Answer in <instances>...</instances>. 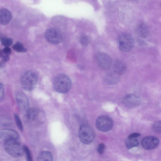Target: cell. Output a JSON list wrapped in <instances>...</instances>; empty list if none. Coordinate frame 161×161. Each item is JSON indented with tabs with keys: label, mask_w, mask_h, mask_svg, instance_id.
I'll return each instance as SVG.
<instances>
[{
	"label": "cell",
	"mask_w": 161,
	"mask_h": 161,
	"mask_svg": "<svg viewBox=\"0 0 161 161\" xmlns=\"http://www.w3.org/2000/svg\"><path fill=\"white\" fill-rule=\"evenodd\" d=\"M54 89L57 92L64 93L70 90L71 82L69 78L65 75L61 74L57 76L53 82Z\"/></svg>",
	"instance_id": "cell-1"
},
{
	"label": "cell",
	"mask_w": 161,
	"mask_h": 161,
	"mask_svg": "<svg viewBox=\"0 0 161 161\" xmlns=\"http://www.w3.org/2000/svg\"><path fill=\"white\" fill-rule=\"evenodd\" d=\"M5 150L12 157L18 158L21 157L24 152L23 147L18 139H11L4 141Z\"/></svg>",
	"instance_id": "cell-2"
},
{
	"label": "cell",
	"mask_w": 161,
	"mask_h": 161,
	"mask_svg": "<svg viewBox=\"0 0 161 161\" xmlns=\"http://www.w3.org/2000/svg\"><path fill=\"white\" fill-rule=\"evenodd\" d=\"M38 78L34 72L27 71L22 75L21 78V83L23 87L27 91L32 90L36 85Z\"/></svg>",
	"instance_id": "cell-3"
},
{
	"label": "cell",
	"mask_w": 161,
	"mask_h": 161,
	"mask_svg": "<svg viewBox=\"0 0 161 161\" xmlns=\"http://www.w3.org/2000/svg\"><path fill=\"white\" fill-rule=\"evenodd\" d=\"M79 136L81 142L86 144L91 143L95 137V133L92 129L87 124H83L80 126Z\"/></svg>",
	"instance_id": "cell-4"
},
{
	"label": "cell",
	"mask_w": 161,
	"mask_h": 161,
	"mask_svg": "<svg viewBox=\"0 0 161 161\" xmlns=\"http://www.w3.org/2000/svg\"><path fill=\"white\" fill-rule=\"evenodd\" d=\"M118 43L119 49L124 52L130 51L133 49L134 44V40L132 36L125 33L119 36Z\"/></svg>",
	"instance_id": "cell-5"
},
{
	"label": "cell",
	"mask_w": 161,
	"mask_h": 161,
	"mask_svg": "<svg viewBox=\"0 0 161 161\" xmlns=\"http://www.w3.org/2000/svg\"><path fill=\"white\" fill-rule=\"evenodd\" d=\"M113 122L112 119L109 116L102 115L97 119L96 125L97 129L102 132H107L112 128Z\"/></svg>",
	"instance_id": "cell-6"
},
{
	"label": "cell",
	"mask_w": 161,
	"mask_h": 161,
	"mask_svg": "<svg viewBox=\"0 0 161 161\" xmlns=\"http://www.w3.org/2000/svg\"><path fill=\"white\" fill-rule=\"evenodd\" d=\"M45 37L48 42L53 44L60 43L63 38L61 32L58 30L54 28L48 29L45 33Z\"/></svg>",
	"instance_id": "cell-7"
},
{
	"label": "cell",
	"mask_w": 161,
	"mask_h": 161,
	"mask_svg": "<svg viewBox=\"0 0 161 161\" xmlns=\"http://www.w3.org/2000/svg\"><path fill=\"white\" fill-rule=\"evenodd\" d=\"M96 60L99 67L104 70H108L112 64L111 58L107 54L100 53L96 55Z\"/></svg>",
	"instance_id": "cell-8"
},
{
	"label": "cell",
	"mask_w": 161,
	"mask_h": 161,
	"mask_svg": "<svg viewBox=\"0 0 161 161\" xmlns=\"http://www.w3.org/2000/svg\"><path fill=\"white\" fill-rule=\"evenodd\" d=\"M123 104L129 108H134L140 104L139 97L134 94H128L125 96L122 99Z\"/></svg>",
	"instance_id": "cell-9"
},
{
	"label": "cell",
	"mask_w": 161,
	"mask_h": 161,
	"mask_svg": "<svg viewBox=\"0 0 161 161\" xmlns=\"http://www.w3.org/2000/svg\"><path fill=\"white\" fill-rule=\"evenodd\" d=\"M159 140L156 137L149 136L143 138L141 142L142 147L147 150H151L156 148L159 144Z\"/></svg>",
	"instance_id": "cell-10"
},
{
	"label": "cell",
	"mask_w": 161,
	"mask_h": 161,
	"mask_svg": "<svg viewBox=\"0 0 161 161\" xmlns=\"http://www.w3.org/2000/svg\"><path fill=\"white\" fill-rule=\"evenodd\" d=\"M18 107L22 112H26L29 108V102L26 96L23 93L19 92L16 96Z\"/></svg>",
	"instance_id": "cell-11"
},
{
	"label": "cell",
	"mask_w": 161,
	"mask_h": 161,
	"mask_svg": "<svg viewBox=\"0 0 161 161\" xmlns=\"http://www.w3.org/2000/svg\"><path fill=\"white\" fill-rule=\"evenodd\" d=\"M19 135L15 131L9 129H4L0 130V139L4 141L11 139H18Z\"/></svg>",
	"instance_id": "cell-12"
},
{
	"label": "cell",
	"mask_w": 161,
	"mask_h": 161,
	"mask_svg": "<svg viewBox=\"0 0 161 161\" xmlns=\"http://www.w3.org/2000/svg\"><path fill=\"white\" fill-rule=\"evenodd\" d=\"M12 18V14L8 10L4 8L0 9V24H8L11 21Z\"/></svg>",
	"instance_id": "cell-13"
},
{
	"label": "cell",
	"mask_w": 161,
	"mask_h": 161,
	"mask_svg": "<svg viewBox=\"0 0 161 161\" xmlns=\"http://www.w3.org/2000/svg\"><path fill=\"white\" fill-rule=\"evenodd\" d=\"M26 113L27 118L33 121L36 120L42 117L41 112L36 108H29Z\"/></svg>",
	"instance_id": "cell-14"
},
{
	"label": "cell",
	"mask_w": 161,
	"mask_h": 161,
	"mask_svg": "<svg viewBox=\"0 0 161 161\" xmlns=\"http://www.w3.org/2000/svg\"><path fill=\"white\" fill-rule=\"evenodd\" d=\"M137 34L143 38H147L149 35V30L147 26L145 24H139L136 28Z\"/></svg>",
	"instance_id": "cell-15"
},
{
	"label": "cell",
	"mask_w": 161,
	"mask_h": 161,
	"mask_svg": "<svg viewBox=\"0 0 161 161\" xmlns=\"http://www.w3.org/2000/svg\"><path fill=\"white\" fill-rule=\"evenodd\" d=\"M114 72L118 75L124 74L126 69V66L122 61L118 60L114 63L113 65Z\"/></svg>",
	"instance_id": "cell-16"
},
{
	"label": "cell",
	"mask_w": 161,
	"mask_h": 161,
	"mask_svg": "<svg viewBox=\"0 0 161 161\" xmlns=\"http://www.w3.org/2000/svg\"><path fill=\"white\" fill-rule=\"evenodd\" d=\"M53 159L51 153L47 151L41 153L37 158V161H53Z\"/></svg>",
	"instance_id": "cell-17"
},
{
	"label": "cell",
	"mask_w": 161,
	"mask_h": 161,
	"mask_svg": "<svg viewBox=\"0 0 161 161\" xmlns=\"http://www.w3.org/2000/svg\"><path fill=\"white\" fill-rule=\"evenodd\" d=\"M118 75L115 73L108 74L106 77V82L108 84H115L118 82L119 80Z\"/></svg>",
	"instance_id": "cell-18"
},
{
	"label": "cell",
	"mask_w": 161,
	"mask_h": 161,
	"mask_svg": "<svg viewBox=\"0 0 161 161\" xmlns=\"http://www.w3.org/2000/svg\"><path fill=\"white\" fill-rule=\"evenodd\" d=\"M139 142L136 138H128L125 142V145L128 149H130L138 145Z\"/></svg>",
	"instance_id": "cell-19"
},
{
	"label": "cell",
	"mask_w": 161,
	"mask_h": 161,
	"mask_svg": "<svg viewBox=\"0 0 161 161\" xmlns=\"http://www.w3.org/2000/svg\"><path fill=\"white\" fill-rule=\"evenodd\" d=\"M13 48L18 52H25L27 49L24 46L21 42H18L14 44L12 46Z\"/></svg>",
	"instance_id": "cell-20"
},
{
	"label": "cell",
	"mask_w": 161,
	"mask_h": 161,
	"mask_svg": "<svg viewBox=\"0 0 161 161\" xmlns=\"http://www.w3.org/2000/svg\"><path fill=\"white\" fill-rule=\"evenodd\" d=\"M0 42L1 44L6 47H8L11 45L13 42L12 39L10 38L3 36L0 39Z\"/></svg>",
	"instance_id": "cell-21"
},
{
	"label": "cell",
	"mask_w": 161,
	"mask_h": 161,
	"mask_svg": "<svg viewBox=\"0 0 161 161\" xmlns=\"http://www.w3.org/2000/svg\"><path fill=\"white\" fill-rule=\"evenodd\" d=\"M80 42L83 46H86L90 43L91 39L88 36L86 35H83L80 37Z\"/></svg>",
	"instance_id": "cell-22"
},
{
	"label": "cell",
	"mask_w": 161,
	"mask_h": 161,
	"mask_svg": "<svg viewBox=\"0 0 161 161\" xmlns=\"http://www.w3.org/2000/svg\"><path fill=\"white\" fill-rule=\"evenodd\" d=\"M152 129L155 133H160L161 132V123L160 120L154 122L152 125Z\"/></svg>",
	"instance_id": "cell-23"
},
{
	"label": "cell",
	"mask_w": 161,
	"mask_h": 161,
	"mask_svg": "<svg viewBox=\"0 0 161 161\" xmlns=\"http://www.w3.org/2000/svg\"><path fill=\"white\" fill-rule=\"evenodd\" d=\"M14 117L17 126L20 130L22 131L23 130V126L19 116L17 114H15Z\"/></svg>",
	"instance_id": "cell-24"
},
{
	"label": "cell",
	"mask_w": 161,
	"mask_h": 161,
	"mask_svg": "<svg viewBox=\"0 0 161 161\" xmlns=\"http://www.w3.org/2000/svg\"><path fill=\"white\" fill-rule=\"evenodd\" d=\"M24 152L26 155V157L27 161H33L30 150L26 146L23 147Z\"/></svg>",
	"instance_id": "cell-25"
},
{
	"label": "cell",
	"mask_w": 161,
	"mask_h": 161,
	"mask_svg": "<svg viewBox=\"0 0 161 161\" xmlns=\"http://www.w3.org/2000/svg\"><path fill=\"white\" fill-rule=\"evenodd\" d=\"M105 149V146L103 143H101L97 147V151L100 154H103Z\"/></svg>",
	"instance_id": "cell-26"
},
{
	"label": "cell",
	"mask_w": 161,
	"mask_h": 161,
	"mask_svg": "<svg viewBox=\"0 0 161 161\" xmlns=\"http://www.w3.org/2000/svg\"><path fill=\"white\" fill-rule=\"evenodd\" d=\"M4 97V90L3 86L0 83V102L2 101Z\"/></svg>",
	"instance_id": "cell-27"
},
{
	"label": "cell",
	"mask_w": 161,
	"mask_h": 161,
	"mask_svg": "<svg viewBox=\"0 0 161 161\" xmlns=\"http://www.w3.org/2000/svg\"><path fill=\"white\" fill-rule=\"evenodd\" d=\"M2 51L3 54L5 55H9L11 53V49L8 47H5L3 50Z\"/></svg>",
	"instance_id": "cell-28"
},
{
	"label": "cell",
	"mask_w": 161,
	"mask_h": 161,
	"mask_svg": "<svg viewBox=\"0 0 161 161\" xmlns=\"http://www.w3.org/2000/svg\"><path fill=\"white\" fill-rule=\"evenodd\" d=\"M141 134L138 133H134L129 135L128 138H136L140 136Z\"/></svg>",
	"instance_id": "cell-29"
},
{
	"label": "cell",
	"mask_w": 161,
	"mask_h": 161,
	"mask_svg": "<svg viewBox=\"0 0 161 161\" xmlns=\"http://www.w3.org/2000/svg\"><path fill=\"white\" fill-rule=\"evenodd\" d=\"M9 59V56L8 55H3L2 57V61L4 62H6L8 61Z\"/></svg>",
	"instance_id": "cell-30"
},
{
	"label": "cell",
	"mask_w": 161,
	"mask_h": 161,
	"mask_svg": "<svg viewBox=\"0 0 161 161\" xmlns=\"http://www.w3.org/2000/svg\"><path fill=\"white\" fill-rule=\"evenodd\" d=\"M5 66V63L2 60L0 61V68H3Z\"/></svg>",
	"instance_id": "cell-31"
},
{
	"label": "cell",
	"mask_w": 161,
	"mask_h": 161,
	"mask_svg": "<svg viewBox=\"0 0 161 161\" xmlns=\"http://www.w3.org/2000/svg\"><path fill=\"white\" fill-rule=\"evenodd\" d=\"M3 52L2 50L0 49V57H2L3 55Z\"/></svg>",
	"instance_id": "cell-32"
},
{
	"label": "cell",
	"mask_w": 161,
	"mask_h": 161,
	"mask_svg": "<svg viewBox=\"0 0 161 161\" xmlns=\"http://www.w3.org/2000/svg\"><path fill=\"white\" fill-rule=\"evenodd\" d=\"M3 36L2 35L1 33H0V39Z\"/></svg>",
	"instance_id": "cell-33"
}]
</instances>
